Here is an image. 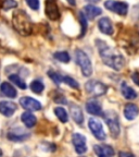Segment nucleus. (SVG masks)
Here are the masks:
<instances>
[{
    "label": "nucleus",
    "mask_w": 139,
    "mask_h": 157,
    "mask_svg": "<svg viewBox=\"0 0 139 157\" xmlns=\"http://www.w3.org/2000/svg\"><path fill=\"white\" fill-rule=\"evenodd\" d=\"M96 45H97L99 55H100L101 59H102L103 63L107 64L110 68H113L114 70H117V71H120L121 69L124 68L125 59L122 55L114 52L112 48L108 46L107 43L103 42V40H100V39L96 40Z\"/></svg>",
    "instance_id": "1"
},
{
    "label": "nucleus",
    "mask_w": 139,
    "mask_h": 157,
    "mask_svg": "<svg viewBox=\"0 0 139 157\" xmlns=\"http://www.w3.org/2000/svg\"><path fill=\"white\" fill-rule=\"evenodd\" d=\"M12 22L14 29L21 35L27 36V35L31 34V32H32V24H31V21L28 19V15L24 11H21V10L15 11L14 14H13Z\"/></svg>",
    "instance_id": "2"
},
{
    "label": "nucleus",
    "mask_w": 139,
    "mask_h": 157,
    "mask_svg": "<svg viewBox=\"0 0 139 157\" xmlns=\"http://www.w3.org/2000/svg\"><path fill=\"white\" fill-rule=\"evenodd\" d=\"M102 117L104 119L105 123L109 127L110 130V134L112 135V137L116 139L121 132L120 128V120H119V116L114 110H108L104 113H102Z\"/></svg>",
    "instance_id": "3"
},
{
    "label": "nucleus",
    "mask_w": 139,
    "mask_h": 157,
    "mask_svg": "<svg viewBox=\"0 0 139 157\" xmlns=\"http://www.w3.org/2000/svg\"><path fill=\"white\" fill-rule=\"evenodd\" d=\"M75 60L76 63L81 67L82 73L85 76H90L93 74V64H91L90 58L85 52L77 49L75 52Z\"/></svg>",
    "instance_id": "4"
},
{
    "label": "nucleus",
    "mask_w": 139,
    "mask_h": 157,
    "mask_svg": "<svg viewBox=\"0 0 139 157\" xmlns=\"http://www.w3.org/2000/svg\"><path fill=\"white\" fill-rule=\"evenodd\" d=\"M85 90L89 95L95 96V97L102 96L108 92L107 85H104L102 82L97 81V80H89L85 84Z\"/></svg>",
    "instance_id": "5"
},
{
    "label": "nucleus",
    "mask_w": 139,
    "mask_h": 157,
    "mask_svg": "<svg viewBox=\"0 0 139 157\" xmlns=\"http://www.w3.org/2000/svg\"><path fill=\"white\" fill-rule=\"evenodd\" d=\"M29 136H31V133L21 127L12 128L7 133L8 140L12 142H23V141H26Z\"/></svg>",
    "instance_id": "6"
},
{
    "label": "nucleus",
    "mask_w": 139,
    "mask_h": 157,
    "mask_svg": "<svg viewBox=\"0 0 139 157\" xmlns=\"http://www.w3.org/2000/svg\"><path fill=\"white\" fill-rule=\"evenodd\" d=\"M88 127L90 129L91 133L93 134V136L99 141H103L105 140V132L103 130V127H102V123L100 121L96 119V118H90L89 120H88Z\"/></svg>",
    "instance_id": "7"
},
{
    "label": "nucleus",
    "mask_w": 139,
    "mask_h": 157,
    "mask_svg": "<svg viewBox=\"0 0 139 157\" xmlns=\"http://www.w3.org/2000/svg\"><path fill=\"white\" fill-rule=\"evenodd\" d=\"M104 7L112 12L117 13L120 15H126L128 12V5L122 1H115V0H107L104 2Z\"/></svg>",
    "instance_id": "8"
},
{
    "label": "nucleus",
    "mask_w": 139,
    "mask_h": 157,
    "mask_svg": "<svg viewBox=\"0 0 139 157\" xmlns=\"http://www.w3.org/2000/svg\"><path fill=\"white\" fill-rule=\"evenodd\" d=\"M72 142H73L74 148L77 154H85L87 152V145H86V137L79 133H74L72 135Z\"/></svg>",
    "instance_id": "9"
},
{
    "label": "nucleus",
    "mask_w": 139,
    "mask_h": 157,
    "mask_svg": "<svg viewBox=\"0 0 139 157\" xmlns=\"http://www.w3.org/2000/svg\"><path fill=\"white\" fill-rule=\"evenodd\" d=\"M20 104L24 109L28 111H38L42 108V104L32 97H22L20 99Z\"/></svg>",
    "instance_id": "10"
},
{
    "label": "nucleus",
    "mask_w": 139,
    "mask_h": 157,
    "mask_svg": "<svg viewBox=\"0 0 139 157\" xmlns=\"http://www.w3.org/2000/svg\"><path fill=\"white\" fill-rule=\"evenodd\" d=\"M46 14L52 21H57L60 17V11H59L58 5L56 0H46Z\"/></svg>",
    "instance_id": "11"
},
{
    "label": "nucleus",
    "mask_w": 139,
    "mask_h": 157,
    "mask_svg": "<svg viewBox=\"0 0 139 157\" xmlns=\"http://www.w3.org/2000/svg\"><path fill=\"white\" fill-rule=\"evenodd\" d=\"M17 106L13 101H0V113L3 115L5 117H11L14 115L16 111Z\"/></svg>",
    "instance_id": "12"
},
{
    "label": "nucleus",
    "mask_w": 139,
    "mask_h": 157,
    "mask_svg": "<svg viewBox=\"0 0 139 157\" xmlns=\"http://www.w3.org/2000/svg\"><path fill=\"white\" fill-rule=\"evenodd\" d=\"M96 155L98 157H114V150L110 145H95L93 146Z\"/></svg>",
    "instance_id": "13"
},
{
    "label": "nucleus",
    "mask_w": 139,
    "mask_h": 157,
    "mask_svg": "<svg viewBox=\"0 0 139 157\" xmlns=\"http://www.w3.org/2000/svg\"><path fill=\"white\" fill-rule=\"evenodd\" d=\"M98 27L105 35H112L114 29H113V24L109 17H101L98 22Z\"/></svg>",
    "instance_id": "14"
},
{
    "label": "nucleus",
    "mask_w": 139,
    "mask_h": 157,
    "mask_svg": "<svg viewBox=\"0 0 139 157\" xmlns=\"http://www.w3.org/2000/svg\"><path fill=\"white\" fill-rule=\"evenodd\" d=\"M86 110H87L88 113L93 116L102 115V107L96 99H89L86 103Z\"/></svg>",
    "instance_id": "15"
},
{
    "label": "nucleus",
    "mask_w": 139,
    "mask_h": 157,
    "mask_svg": "<svg viewBox=\"0 0 139 157\" xmlns=\"http://www.w3.org/2000/svg\"><path fill=\"white\" fill-rule=\"evenodd\" d=\"M70 113L72 115L73 120L75 121L77 124H82L84 122V115L82 108L76 104H72L70 105Z\"/></svg>",
    "instance_id": "16"
},
{
    "label": "nucleus",
    "mask_w": 139,
    "mask_h": 157,
    "mask_svg": "<svg viewBox=\"0 0 139 157\" xmlns=\"http://www.w3.org/2000/svg\"><path fill=\"white\" fill-rule=\"evenodd\" d=\"M139 115V108L135 104H127L124 107V116L127 120H134Z\"/></svg>",
    "instance_id": "17"
},
{
    "label": "nucleus",
    "mask_w": 139,
    "mask_h": 157,
    "mask_svg": "<svg viewBox=\"0 0 139 157\" xmlns=\"http://www.w3.org/2000/svg\"><path fill=\"white\" fill-rule=\"evenodd\" d=\"M0 92H1L2 95L9 98H15L17 96V92L15 90V87H13V85H11L9 82H3L0 85Z\"/></svg>",
    "instance_id": "18"
},
{
    "label": "nucleus",
    "mask_w": 139,
    "mask_h": 157,
    "mask_svg": "<svg viewBox=\"0 0 139 157\" xmlns=\"http://www.w3.org/2000/svg\"><path fill=\"white\" fill-rule=\"evenodd\" d=\"M101 13H102V10L93 5H87L84 8V14L87 19H95L96 17L100 15Z\"/></svg>",
    "instance_id": "19"
},
{
    "label": "nucleus",
    "mask_w": 139,
    "mask_h": 157,
    "mask_svg": "<svg viewBox=\"0 0 139 157\" xmlns=\"http://www.w3.org/2000/svg\"><path fill=\"white\" fill-rule=\"evenodd\" d=\"M21 120L24 123L25 127L27 128H33L36 125L37 123V118L35 117L33 113H31L29 111H26V113H23L21 115Z\"/></svg>",
    "instance_id": "20"
},
{
    "label": "nucleus",
    "mask_w": 139,
    "mask_h": 157,
    "mask_svg": "<svg viewBox=\"0 0 139 157\" xmlns=\"http://www.w3.org/2000/svg\"><path fill=\"white\" fill-rule=\"evenodd\" d=\"M121 92H122V95L128 101H133L137 97V93L135 92V90H133L130 86L127 85L126 82H123L121 85Z\"/></svg>",
    "instance_id": "21"
},
{
    "label": "nucleus",
    "mask_w": 139,
    "mask_h": 157,
    "mask_svg": "<svg viewBox=\"0 0 139 157\" xmlns=\"http://www.w3.org/2000/svg\"><path fill=\"white\" fill-rule=\"evenodd\" d=\"M54 113L58 117V119L61 121L62 123H66L68 121V115L66 110L62 107H57L54 108Z\"/></svg>",
    "instance_id": "22"
},
{
    "label": "nucleus",
    "mask_w": 139,
    "mask_h": 157,
    "mask_svg": "<svg viewBox=\"0 0 139 157\" xmlns=\"http://www.w3.org/2000/svg\"><path fill=\"white\" fill-rule=\"evenodd\" d=\"M9 78H10V81L13 82V84H15V85L21 88V90H26L27 88L26 83H25L22 80V78L19 76L17 74H11V75L9 76Z\"/></svg>",
    "instance_id": "23"
},
{
    "label": "nucleus",
    "mask_w": 139,
    "mask_h": 157,
    "mask_svg": "<svg viewBox=\"0 0 139 157\" xmlns=\"http://www.w3.org/2000/svg\"><path fill=\"white\" fill-rule=\"evenodd\" d=\"M53 57L62 63H68L71 60V57H70V54L68 52H54Z\"/></svg>",
    "instance_id": "24"
},
{
    "label": "nucleus",
    "mask_w": 139,
    "mask_h": 157,
    "mask_svg": "<svg viewBox=\"0 0 139 157\" xmlns=\"http://www.w3.org/2000/svg\"><path fill=\"white\" fill-rule=\"evenodd\" d=\"M29 87H31V90H32V91L34 92V93H36V94L42 93V92H44V90H45L44 83H42V81H39V80H34V81L31 83Z\"/></svg>",
    "instance_id": "25"
},
{
    "label": "nucleus",
    "mask_w": 139,
    "mask_h": 157,
    "mask_svg": "<svg viewBox=\"0 0 139 157\" xmlns=\"http://www.w3.org/2000/svg\"><path fill=\"white\" fill-rule=\"evenodd\" d=\"M48 75L49 78H51L52 82H54L56 84H61L62 82H63V75H61L60 73H58V72L56 71H52V70H49L48 71Z\"/></svg>",
    "instance_id": "26"
},
{
    "label": "nucleus",
    "mask_w": 139,
    "mask_h": 157,
    "mask_svg": "<svg viewBox=\"0 0 139 157\" xmlns=\"http://www.w3.org/2000/svg\"><path fill=\"white\" fill-rule=\"evenodd\" d=\"M79 21H81V25H82V33L81 36H85L86 29H87V17H85L83 12H79Z\"/></svg>",
    "instance_id": "27"
},
{
    "label": "nucleus",
    "mask_w": 139,
    "mask_h": 157,
    "mask_svg": "<svg viewBox=\"0 0 139 157\" xmlns=\"http://www.w3.org/2000/svg\"><path fill=\"white\" fill-rule=\"evenodd\" d=\"M63 82L68 84V85H70L71 87H73V88H78V87H79V84H78L73 78H71V76H68V75L63 76Z\"/></svg>",
    "instance_id": "28"
},
{
    "label": "nucleus",
    "mask_w": 139,
    "mask_h": 157,
    "mask_svg": "<svg viewBox=\"0 0 139 157\" xmlns=\"http://www.w3.org/2000/svg\"><path fill=\"white\" fill-rule=\"evenodd\" d=\"M17 6L15 0H3L2 1V8L3 10H10L12 8H15Z\"/></svg>",
    "instance_id": "29"
},
{
    "label": "nucleus",
    "mask_w": 139,
    "mask_h": 157,
    "mask_svg": "<svg viewBox=\"0 0 139 157\" xmlns=\"http://www.w3.org/2000/svg\"><path fill=\"white\" fill-rule=\"evenodd\" d=\"M27 3V6H28L31 9L35 10V11H37V10L39 9V6H40V3H39V0H25Z\"/></svg>",
    "instance_id": "30"
},
{
    "label": "nucleus",
    "mask_w": 139,
    "mask_h": 157,
    "mask_svg": "<svg viewBox=\"0 0 139 157\" xmlns=\"http://www.w3.org/2000/svg\"><path fill=\"white\" fill-rule=\"evenodd\" d=\"M132 78L133 81L135 82V84H137V85L139 86V73L138 72H135V73L132 74Z\"/></svg>",
    "instance_id": "31"
},
{
    "label": "nucleus",
    "mask_w": 139,
    "mask_h": 157,
    "mask_svg": "<svg viewBox=\"0 0 139 157\" xmlns=\"http://www.w3.org/2000/svg\"><path fill=\"white\" fill-rule=\"evenodd\" d=\"M119 157H135V156L133 154H130V153H128V152H120Z\"/></svg>",
    "instance_id": "32"
},
{
    "label": "nucleus",
    "mask_w": 139,
    "mask_h": 157,
    "mask_svg": "<svg viewBox=\"0 0 139 157\" xmlns=\"http://www.w3.org/2000/svg\"><path fill=\"white\" fill-rule=\"evenodd\" d=\"M86 1H88V2H89V5H95V3L99 2L100 0H86Z\"/></svg>",
    "instance_id": "33"
},
{
    "label": "nucleus",
    "mask_w": 139,
    "mask_h": 157,
    "mask_svg": "<svg viewBox=\"0 0 139 157\" xmlns=\"http://www.w3.org/2000/svg\"><path fill=\"white\" fill-rule=\"evenodd\" d=\"M68 3H70V5H72V6H75L76 5L75 0H68Z\"/></svg>",
    "instance_id": "34"
},
{
    "label": "nucleus",
    "mask_w": 139,
    "mask_h": 157,
    "mask_svg": "<svg viewBox=\"0 0 139 157\" xmlns=\"http://www.w3.org/2000/svg\"><path fill=\"white\" fill-rule=\"evenodd\" d=\"M2 155H3V153H2V150L0 148V157H2Z\"/></svg>",
    "instance_id": "35"
},
{
    "label": "nucleus",
    "mask_w": 139,
    "mask_h": 157,
    "mask_svg": "<svg viewBox=\"0 0 139 157\" xmlns=\"http://www.w3.org/2000/svg\"><path fill=\"white\" fill-rule=\"evenodd\" d=\"M81 157H85V156H81Z\"/></svg>",
    "instance_id": "36"
}]
</instances>
